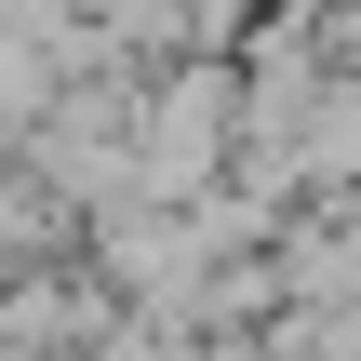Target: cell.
<instances>
[{
    "label": "cell",
    "instance_id": "cell-1",
    "mask_svg": "<svg viewBox=\"0 0 361 361\" xmlns=\"http://www.w3.org/2000/svg\"><path fill=\"white\" fill-rule=\"evenodd\" d=\"M228 134H241V80L228 54H161L134 67V107H121V161H134V201H188L228 174Z\"/></svg>",
    "mask_w": 361,
    "mask_h": 361
},
{
    "label": "cell",
    "instance_id": "cell-2",
    "mask_svg": "<svg viewBox=\"0 0 361 361\" xmlns=\"http://www.w3.org/2000/svg\"><path fill=\"white\" fill-rule=\"evenodd\" d=\"M67 241H80V214H67V201H54V188L13 161V147H0V268H27V255H67Z\"/></svg>",
    "mask_w": 361,
    "mask_h": 361
},
{
    "label": "cell",
    "instance_id": "cell-3",
    "mask_svg": "<svg viewBox=\"0 0 361 361\" xmlns=\"http://www.w3.org/2000/svg\"><path fill=\"white\" fill-rule=\"evenodd\" d=\"M268 348H281V361H361L348 335L322 322V308H268Z\"/></svg>",
    "mask_w": 361,
    "mask_h": 361
},
{
    "label": "cell",
    "instance_id": "cell-4",
    "mask_svg": "<svg viewBox=\"0 0 361 361\" xmlns=\"http://www.w3.org/2000/svg\"><path fill=\"white\" fill-rule=\"evenodd\" d=\"M188 361H281V348H268V322H228V335H188Z\"/></svg>",
    "mask_w": 361,
    "mask_h": 361
}]
</instances>
